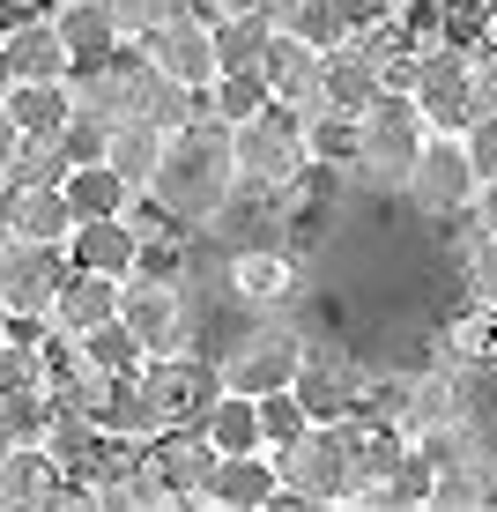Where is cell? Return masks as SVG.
I'll use <instances>...</instances> for the list:
<instances>
[{"mask_svg":"<svg viewBox=\"0 0 497 512\" xmlns=\"http://www.w3.org/2000/svg\"><path fill=\"white\" fill-rule=\"evenodd\" d=\"M149 201L164 208L171 231H208L238 201V171H230V127L223 119H186L164 134V164L149 179Z\"/></svg>","mask_w":497,"mask_h":512,"instance_id":"6da1fadb","label":"cell"},{"mask_svg":"<svg viewBox=\"0 0 497 512\" xmlns=\"http://www.w3.org/2000/svg\"><path fill=\"white\" fill-rule=\"evenodd\" d=\"M305 119L268 97V112L230 127V171H238V201H290L305 186Z\"/></svg>","mask_w":497,"mask_h":512,"instance_id":"7a4b0ae2","label":"cell"},{"mask_svg":"<svg viewBox=\"0 0 497 512\" xmlns=\"http://www.w3.org/2000/svg\"><path fill=\"white\" fill-rule=\"evenodd\" d=\"M275 475H282V505H357V475H349V431L334 423H305L297 438H282Z\"/></svg>","mask_w":497,"mask_h":512,"instance_id":"3957f363","label":"cell"},{"mask_svg":"<svg viewBox=\"0 0 497 512\" xmlns=\"http://www.w3.org/2000/svg\"><path fill=\"white\" fill-rule=\"evenodd\" d=\"M119 320L134 327V342L149 357H179L193 349V297L179 275H156V268H134L119 282Z\"/></svg>","mask_w":497,"mask_h":512,"instance_id":"277c9868","label":"cell"},{"mask_svg":"<svg viewBox=\"0 0 497 512\" xmlns=\"http://www.w3.org/2000/svg\"><path fill=\"white\" fill-rule=\"evenodd\" d=\"M423 119H416V104L394 97V90H379L371 97V112H364V149H357V179L364 186H386V193H401L408 186V164H416V149H423Z\"/></svg>","mask_w":497,"mask_h":512,"instance_id":"5b68a950","label":"cell"},{"mask_svg":"<svg viewBox=\"0 0 497 512\" xmlns=\"http://www.w3.org/2000/svg\"><path fill=\"white\" fill-rule=\"evenodd\" d=\"M408 104H416V119H423L431 134H460L475 112H483V104H475V52H460V45H423Z\"/></svg>","mask_w":497,"mask_h":512,"instance_id":"8992f818","label":"cell"},{"mask_svg":"<svg viewBox=\"0 0 497 512\" xmlns=\"http://www.w3.org/2000/svg\"><path fill=\"white\" fill-rule=\"evenodd\" d=\"M297 357H305V334L297 327H282V320H268V327H253L238 349H223L216 357V379L230 386V394H282V386H297Z\"/></svg>","mask_w":497,"mask_h":512,"instance_id":"52a82bcc","label":"cell"},{"mask_svg":"<svg viewBox=\"0 0 497 512\" xmlns=\"http://www.w3.org/2000/svg\"><path fill=\"white\" fill-rule=\"evenodd\" d=\"M141 60L156 67L164 82H179V90H208L216 82V23L193 8H171L156 30H141Z\"/></svg>","mask_w":497,"mask_h":512,"instance_id":"ba28073f","label":"cell"},{"mask_svg":"<svg viewBox=\"0 0 497 512\" xmlns=\"http://www.w3.org/2000/svg\"><path fill=\"white\" fill-rule=\"evenodd\" d=\"M60 275H67V245H45V238H0V305L8 320H30L38 327L60 297Z\"/></svg>","mask_w":497,"mask_h":512,"instance_id":"9c48e42d","label":"cell"},{"mask_svg":"<svg viewBox=\"0 0 497 512\" xmlns=\"http://www.w3.org/2000/svg\"><path fill=\"white\" fill-rule=\"evenodd\" d=\"M349 431V475H357V505H386L408 468V453H416V438L401 431L394 416H342Z\"/></svg>","mask_w":497,"mask_h":512,"instance_id":"30bf717a","label":"cell"},{"mask_svg":"<svg viewBox=\"0 0 497 512\" xmlns=\"http://www.w3.org/2000/svg\"><path fill=\"white\" fill-rule=\"evenodd\" d=\"M67 82H75V97H82V104H97V112H112V119H141L164 75H156L149 60H141V45H127V38H119L112 52H104V60L75 67Z\"/></svg>","mask_w":497,"mask_h":512,"instance_id":"8fae6325","label":"cell"},{"mask_svg":"<svg viewBox=\"0 0 497 512\" xmlns=\"http://www.w3.org/2000/svg\"><path fill=\"white\" fill-rule=\"evenodd\" d=\"M401 193L416 208H431V216H460V208L475 201V164H468V149H460V134H423Z\"/></svg>","mask_w":497,"mask_h":512,"instance_id":"7c38bea8","label":"cell"},{"mask_svg":"<svg viewBox=\"0 0 497 512\" xmlns=\"http://www.w3.org/2000/svg\"><path fill=\"white\" fill-rule=\"evenodd\" d=\"M141 386L164 409V423H201L208 401L223 394L216 357H193V349H179V357H141Z\"/></svg>","mask_w":497,"mask_h":512,"instance_id":"4fadbf2b","label":"cell"},{"mask_svg":"<svg viewBox=\"0 0 497 512\" xmlns=\"http://www.w3.org/2000/svg\"><path fill=\"white\" fill-rule=\"evenodd\" d=\"M297 401L319 416V423H334V416H349L364 401V364L357 357H342V349H327V342H305V357H297V386H290Z\"/></svg>","mask_w":497,"mask_h":512,"instance_id":"5bb4252c","label":"cell"},{"mask_svg":"<svg viewBox=\"0 0 497 512\" xmlns=\"http://www.w3.org/2000/svg\"><path fill=\"white\" fill-rule=\"evenodd\" d=\"M468 416V372L460 364H423V372H408L401 379V409L394 423L408 438H423V431H446V423Z\"/></svg>","mask_w":497,"mask_h":512,"instance_id":"9a60e30c","label":"cell"},{"mask_svg":"<svg viewBox=\"0 0 497 512\" xmlns=\"http://www.w3.org/2000/svg\"><path fill=\"white\" fill-rule=\"evenodd\" d=\"M141 461L164 475L171 505H201V483H208V468H216V446H208L201 423H164V431L141 446Z\"/></svg>","mask_w":497,"mask_h":512,"instance_id":"2e32d148","label":"cell"},{"mask_svg":"<svg viewBox=\"0 0 497 512\" xmlns=\"http://www.w3.org/2000/svg\"><path fill=\"white\" fill-rule=\"evenodd\" d=\"M201 505L216 512H268L282 505V475H275V453H216V468H208L201 483Z\"/></svg>","mask_w":497,"mask_h":512,"instance_id":"e0dca14e","label":"cell"},{"mask_svg":"<svg viewBox=\"0 0 497 512\" xmlns=\"http://www.w3.org/2000/svg\"><path fill=\"white\" fill-rule=\"evenodd\" d=\"M223 282H230V297L238 305H253V312H282V305H297V260L282 253V245H245V253H230V268H223Z\"/></svg>","mask_w":497,"mask_h":512,"instance_id":"ac0fdd59","label":"cell"},{"mask_svg":"<svg viewBox=\"0 0 497 512\" xmlns=\"http://www.w3.org/2000/svg\"><path fill=\"white\" fill-rule=\"evenodd\" d=\"M0 75H8V82H60V75H75L60 30H52V8L0 30Z\"/></svg>","mask_w":497,"mask_h":512,"instance_id":"d6986e66","label":"cell"},{"mask_svg":"<svg viewBox=\"0 0 497 512\" xmlns=\"http://www.w3.org/2000/svg\"><path fill=\"white\" fill-rule=\"evenodd\" d=\"M141 238L134 231V216H90V223H75L67 231V268H90V275H119L127 282L141 268Z\"/></svg>","mask_w":497,"mask_h":512,"instance_id":"ffe728a7","label":"cell"},{"mask_svg":"<svg viewBox=\"0 0 497 512\" xmlns=\"http://www.w3.org/2000/svg\"><path fill=\"white\" fill-rule=\"evenodd\" d=\"M319 60H327V52H319V45H305L297 30H275V38H268V52H260V75H268L275 104H290L297 119H305V112H319Z\"/></svg>","mask_w":497,"mask_h":512,"instance_id":"44dd1931","label":"cell"},{"mask_svg":"<svg viewBox=\"0 0 497 512\" xmlns=\"http://www.w3.org/2000/svg\"><path fill=\"white\" fill-rule=\"evenodd\" d=\"M67 498V468L45 438H15L0 453V505H60Z\"/></svg>","mask_w":497,"mask_h":512,"instance_id":"7402d4cb","label":"cell"},{"mask_svg":"<svg viewBox=\"0 0 497 512\" xmlns=\"http://www.w3.org/2000/svg\"><path fill=\"white\" fill-rule=\"evenodd\" d=\"M423 505H431V512H475V505H497V461H490L483 438H475L468 453H453V461L431 468V490H423Z\"/></svg>","mask_w":497,"mask_h":512,"instance_id":"603a6c76","label":"cell"},{"mask_svg":"<svg viewBox=\"0 0 497 512\" xmlns=\"http://www.w3.org/2000/svg\"><path fill=\"white\" fill-rule=\"evenodd\" d=\"M90 416H97V431H104V438H127V446H149V438L164 431V409L149 401L141 372H127V379H104Z\"/></svg>","mask_w":497,"mask_h":512,"instance_id":"cb8c5ba5","label":"cell"},{"mask_svg":"<svg viewBox=\"0 0 497 512\" xmlns=\"http://www.w3.org/2000/svg\"><path fill=\"white\" fill-rule=\"evenodd\" d=\"M0 112L15 119V134L23 141H60V127H67V112H75V82H8L0 90Z\"/></svg>","mask_w":497,"mask_h":512,"instance_id":"d4e9b609","label":"cell"},{"mask_svg":"<svg viewBox=\"0 0 497 512\" xmlns=\"http://www.w3.org/2000/svg\"><path fill=\"white\" fill-rule=\"evenodd\" d=\"M119 312V275H90V268H67L60 275V297H52V312H45V327H60V334H90L104 327Z\"/></svg>","mask_w":497,"mask_h":512,"instance_id":"484cf974","label":"cell"},{"mask_svg":"<svg viewBox=\"0 0 497 512\" xmlns=\"http://www.w3.org/2000/svg\"><path fill=\"white\" fill-rule=\"evenodd\" d=\"M8 238H45V245H67L75 231V208H67L60 186H15L8 179V216H0Z\"/></svg>","mask_w":497,"mask_h":512,"instance_id":"4316f807","label":"cell"},{"mask_svg":"<svg viewBox=\"0 0 497 512\" xmlns=\"http://www.w3.org/2000/svg\"><path fill=\"white\" fill-rule=\"evenodd\" d=\"M371 97H379V67L364 60L357 38L327 45V60H319V104H334V112H371Z\"/></svg>","mask_w":497,"mask_h":512,"instance_id":"83f0119b","label":"cell"},{"mask_svg":"<svg viewBox=\"0 0 497 512\" xmlns=\"http://www.w3.org/2000/svg\"><path fill=\"white\" fill-rule=\"evenodd\" d=\"M52 30H60V45H67L75 67H90V60H104V52L119 45V23H112L104 0H52Z\"/></svg>","mask_w":497,"mask_h":512,"instance_id":"f1b7e54d","label":"cell"},{"mask_svg":"<svg viewBox=\"0 0 497 512\" xmlns=\"http://www.w3.org/2000/svg\"><path fill=\"white\" fill-rule=\"evenodd\" d=\"M357 149H364V112H334V104L305 112V156L319 171H357Z\"/></svg>","mask_w":497,"mask_h":512,"instance_id":"f546056e","label":"cell"},{"mask_svg":"<svg viewBox=\"0 0 497 512\" xmlns=\"http://www.w3.org/2000/svg\"><path fill=\"white\" fill-rule=\"evenodd\" d=\"M104 164H112L134 193H149L156 164H164V127H149V119H112V149H104Z\"/></svg>","mask_w":497,"mask_h":512,"instance_id":"4dcf8cb0","label":"cell"},{"mask_svg":"<svg viewBox=\"0 0 497 512\" xmlns=\"http://www.w3.org/2000/svg\"><path fill=\"white\" fill-rule=\"evenodd\" d=\"M67 208H75V223H90V216H127V201H134V186L119 179L112 164H67Z\"/></svg>","mask_w":497,"mask_h":512,"instance_id":"1f68e13d","label":"cell"},{"mask_svg":"<svg viewBox=\"0 0 497 512\" xmlns=\"http://www.w3.org/2000/svg\"><path fill=\"white\" fill-rule=\"evenodd\" d=\"M201 431H208V446H216V453H260V446H268V431H260V401L253 394H230V386L208 401Z\"/></svg>","mask_w":497,"mask_h":512,"instance_id":"d6a6232c","label":"cell"},{"mask_svg":"<svg viewBox=\"0 0 497 512\" xmlns=\"http://www.w3.org/2000/svg\"><path fill=\"white\" fill-rule=\"evenodd\" d=\"M275 30H297L305 45H342L349 38V0H260Z\"/></svg>","mask_w":497,"mask_h":512,"instance_id":"836d02e7","label":"cell"},{"mask_svg":"<svg viewBox=\"0 0 497 512\" xmlns=\"http://www.w3.org/2000/svg\"><path fill=\"white\" fill-rule=\"evenodd\" d=\"M268 75L260 67H223L216 82L201 90V104H208V119H223V127H238V119H253V112H268Z\"/></svg>","mask_w":497,"mask_h":512,"instance_id":"e575fe53","label":"cell"},{"mask_svg":"<svg viewBox=\"0 0 497 512\" xmlns=\"http://www.w3.org/2000/svg\"><path fill=\"white\" fill-rule=\"evenodd\" d=\"M82 342V364H90V372H104V379H127V372H141V357H149V349L134 342V327L119 320H104V327H90V334H75Z\"/></svg>","mask_w":497,"mask_h":512,"instance_id":"d590c367","label":"cell"},{"mask_svg":"<svg viewBox=\"0 0 497 512\" xmlns=\"http://www.w3.org/2000/svg\"><path fill=\"white\" fill-rule=\"evenodd\" d=\"M38 438H45L52 453H60V468H67V475H75V468L104 446L97 416H90V409H67V401H52V416H45V431H38Z\"/></svg>","mask_w":497,"mask_h":512,"instance_id":"8d00e7d4","label":"cell"},{"mask_svg":"<svg viewBox=\"0 0 497 512\" xmlns=\"http://www.w3.org/2000/svg\"><path fill=\"white\" fill-rule=\"evenodd\" d=\"M268 38H275L268 8H245V15H230V23H216V75L223 67H260Z\"/></svg>","mask_w":497,"mask_h":512,"instance_id":"74e56055","label":"cell"},{"mask_svg":"<svg viewBox=\"0 0 497 512\" xmlns=\"http://www.w3.org/2000/svg\"><path fill=\"white\" fill-rule=\"evenodd\" d=\"M104 149H112V112H97V104L75 97V112H67V127H60V156L67 164H104Z\"/></svg>","mask_w":497,"mask_h":512,"instance_id":"f35d334b","label":"cell"},{"mask_svg":"<svg viewBox=\"0 0 497 512\" xmlns=\"http://www.w3.org/2000/svg\"><path fill=\"white\" fill-rule=\"evenodd\" d=\"M490 357H497V312L468 305V312L446 327V364H460V372H468V364H490Z\"/></svg>","mask_w":497,"mask_h":512,"instance_id":"ab89813d","label":"cell"},{"mask_svg":"<svg viewBox=\"0 0 497 512\" xmlns=\"http://www.w3.org/2000/svg\"><path fill=\"white\" fill-rule=\"evenodd\" d=\"M460 275H468V305L497 312V238L490 231H475V245L460 253Z\"/></svg>","mask_w":497,"mask_h":512,"instance_id":"60d3db41","label":"cell"},{"mask_svg":"<svg viewBox=\"0 0 497 512\" xmlns=\"http://www.w3.org/2000/svg\"><path fill=\"white\" fill-rule=\"evenodd\" d=\"M305 423H319V416H312L305 401L290 394V386H282V394H260V431H268V446H282V438H297Z\"/></svg>","mask_w":497,"mask_h":512,"instance_id":"b9f144b4","label":"cell"},{"mask_svg":"<svg viewBox=\"0 0 497 512\" xmlns=\"http://www.w3.org/2000/svg\"><path fill=\"white\" fill-rule=\"evenodd\" d=\"M460 149H468V164H475V186L497 179V112H475L468 127H460Z\"/></svg>","mask_w":497,"mask_h":512,"instance_id":"7bdbcfd3","label":"cell"},{"mask_svg":"<svg viewBox=\"0 0 497 512\" xmlns=\"http://www.w3.org/2000/svg\"><path fill=\"white\" fill-rule=\"evenodd\" d=\"M104 8H112V23H119V38H141V30H156V23H164V15L171 8H186V0H104Z\"/></svg>","mask_w":497,"mask_h":512,"instance_id":"ee69618b","label":"cell"},{"mask_svg":"<svg viewBox=\"0 0 497 512\" xmlns=\"http://www.w3.org/2000/svg\"><path fill=\"white\" fill-rule=\"evenodd\" d=\"M475 104L497 112V45H475Z\"/></svg>","mask_w":497,"mask_h":512,"instance_id":"f6af8a7d","label":"cell"},{"mask_svg":"<svg viewBox=\"0 0 497 512\" xmlns=\"http://www.w3.org/2000/svg\"><path fill=\"white\" fill-rule=\"evenodd\" d=\"M468 208H475V231H490V238H497V179L475 186V201H468Z\"/></svg>","mask_w":497,"mask_h":512,"instance_id":"bcb514c9","label":"cell"},{"mask_svg":"<svg viewBox=\"0 0 497 512\" xmlns=\"http://www.w3.org/2000/svg\"><path fill=\"white\" fill-rule=\"evenodd\" d=\"M193 15H208V23H230V15H245V8H260V0H186Z\"/></svg>","mask_w":497,"mask_h":512,"instance_id":"7dc6e473","label":"cell"},{"mask_svg":"<svg viewBox=\"0 0 497 512\" xmlns=\"http://www.w3.org/2000/svg\"><path fill=\"white\" fill-rule=\"evenodd\" d=\"M15 149H23V134H15V119L0 112V179H8V171H15Z\"/></svg>","mask_w":497,"mask_h":512,"instance_id":"c3c4849f","label":"cell"},{"mask_svg":"<svg viewBox=\"0 0 497 512\" xmlns=\"http://www.w3.org/2000/svg\"><path fill=\"white\" fill-rule=\"evenodd\" d=\"M15 446V423H8V409H0V453H8Z\"/></svg>","mask_w":497,"mask_h":512,"instance_id":"681fc988","label":"cell"},{"mask_svg":"<svg viewBox=\"0 0 497 512\" xmlns=\"http://www.w3.org/2000/svg\"><path fill=\"white\" fill-rule=\"evenodd\" d=\"M8 327H15V320H8V305H0V334H8Z\"/></svg>","mask_w":497,"mask_h":512,"instance_id":"f907efd6","label":"cell"},{"mask_svg":"<svg viewBox=\"0 0 497 512\" xmlns=\"http://www.w3.org/2000/svg\"><path fill=\"white\" fill-rule=\"evenodd\" d=\"M0 238H8V231H0Z\"/></svg>","mask_w":497,"mask_h":512,"instance_id":"816d5d0a","label":"cell"}]
</instances>
